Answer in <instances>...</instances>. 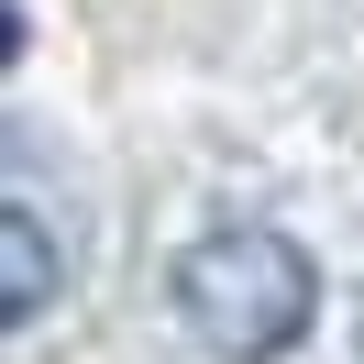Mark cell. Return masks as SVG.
<instances>
[{"label": "cell", "instance_id": "cell-1", "mask_svg": "<svg viewBox=\"0 0 364 364\" xmlns=\"http://www.w3.org/2000/svg\"><path fill=\"white\" fill-rule=\"evenodd\" d=\"M166 298H177L188 342H199L210 364H276L309 342L320 320V265L298 232L276 221H210L199 243L166 265Z\"/></svg>", "mask_w": 364, "mask_h": 364}, {"label": "cell", "instance_id": "cell-2", "mask_svg": "<svg viewBox=\"0 0 364 364\" xmlns=\"http://www.w3.org/2000/svg\"><path fill=\"white\" fill-rule=\"evenodd\" d=\"M45 298H55V232H45V210L11 188V199H0V320L23 331V320H45Z\"/></svg>", "mask_w": 364, "mask_h": 364}]
</instances>
